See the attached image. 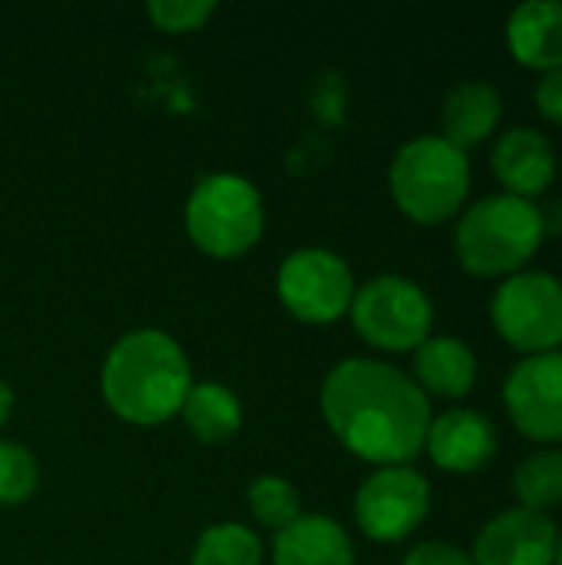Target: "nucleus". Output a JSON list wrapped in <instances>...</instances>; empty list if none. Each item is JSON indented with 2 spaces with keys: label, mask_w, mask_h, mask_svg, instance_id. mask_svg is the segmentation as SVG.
I'll use <instances>...</instances> for the list:
<instances>
[{
  "label": "nucleus",
  "mask_w": 562,
  "mask_h": 565,
  "mask_svg": "<svg viewBox=\"0 0 562 565\" xmlns=\"http://www.w3.org/2000/svg\"><path fill=\"white\" fill-rule=\"evenodd\" d=\"M318 404L335 440L374 467H407L434 420L431 397L414 377L374 358L338 361L321 381Z\"/></svg>",
  "instance_id": "f257e3e1"
},
{
  "label": "nucleus",
  "mask_w": 562,
  "mask_h": 565,
  "mask_svg": "<svg viewBox=\"0 0 562 565\" xmlns=\"http://www.w3.org/2000/svg\"><path fill=\"white\" fill-rule=\"evenodd\" d=\"M189 391V354L172 334L159 328H136L106 351L99 394L106 407L126 424L159 427L179 417Z\"/></svg>",
  "instance_id": "f03ea898"
},
{
  "label": "nucleus",
  "mask_w": 562,
  "mask_h": 565,
  "mask_svg": "<svg viewBox=\"0 0 562 565\" xmlns=\"http://www.w3.org/2000/svg\"><path fill=\"white\" fill-rule=\"evenodd\" d=\"M547 238L543 209L517 195H487L474 202L454 232V252L464 271L477 278H510L540 252Z\"/></svg>",
  "instance_id": "7ed1b4c3"
},
{
  "label": "nucleus",
  "mask_w": 562,
  "mask_h": 565,
  "mask_svg": "<svg viewBox=\"0 0 562 565\" xmlns=\"http://www.w3.org/2000/svg\"><path fill=\"white\" fill-rule=\"evenodd\" d=\"M394 205L417 225L454 218L470 192V159L444 136H417L397 149L388 172Z\"/></svg>",
  "instance_id": "20e7f679"
},
{
  "label": "nucleus",
  "mask_w": 562,
  "mask_h": 565,
  "mask_svg": "<svg viewBox=\"0 0 562 565\" xmlns=\"http://www.w3.org/2000/svg\"><path fill=\"white\" fill-rule=\"evenodd\" d=\"M265 232V202L252 179L212 172L195 182L185 199L189 242L219 262L248 255Z\"/></svg>",
  "instance_id": "39448f33"
},
{
  "label": "nucleus",
  "mask_w": 562,
  "mask_h": 565,
  "mask_svg": "<svg viewBox=\"0 0 562 565\" xmlns=\"http://www.w3.org/2000/svg\"><path fill=\"white\" fill-rule=\"evenodd\" d=\"M348 318L371 348L404 354L431 338L434 305L417 281L404 275H378L354 291Z\"/></svg>",
  "instance_id": "423d86ee"
},
{
  "label": "nucleus",
  "mask_w": 562,
  "mask_h": 565,
  "mask_svg": "<svg viewBox=\"0 0 562 565\" xmlns=\"http://www.w3.org/2000/svg\"><path fill=\"white\" fill-rule=\"evenodd\" d=\"M490 321L497 334L527 358L560 351L562 281L547 271L510 275L490 301Z\"/></svg>",
  "instance_id": "0eeeda50"
},
{
  "label": "nucleus",
  "mask_w": 562,
  "mask_h": 565,
  "mask_svg": "<svg viewBox=\"0 0 562 565\" xmlns=\"http://www.w3.org/2000/svg\"><path fill=\"white\" fill-rule=\"evenodd\" d=\"M282 308L305 324H335L354 301L351 265L331 248H295L282 258L275 275Z\"/></svg>",
  "instance_id": "6e6552de"
},
{
  "label": "nucleus",
  "mask_w": 562,
  "mask_h": 565,
  "mask_svg": "<svg viewBox=\"0 0 562 565\" xmlns=\"http://www.w3.org/2000/svg\"><path fill=\"white\" fill-rule=\"evenodd\" d=\"M431 513V483L414 467H378L354 497V520L374 543L407 540Z\"/></svg>",
  "instance_id": "1a4fd4ad"
},
{
  "label": "nucleus",
  "mask_w": 562,
  "mask_h": 565,
  "mask_svg": "<svg viewBox=\"0 0 562 565\" xmlns=\"http://www.w3.org/2000/svg\"><path fill=\"white\" fill-rule=\"evenodd\" d=\"M513 427L540 444H562V351L520 361L503 384Z\"/></svg>",
  "instance_id": "9d476101"
},
{
  "label": "nucleus",
  "mask_w": 562,
  "mask_h": 565,
  "mask_svg": "<svg viewBox=\"0 0 562 565\" xmlns=\"http://www.w3.org/2000/svg\"><path fill=\"white\" fill-rule=\"evenodd\" d=\"M556 546H560L556 523L547 513L517 507L500 513L480 530L470 559L474 565H553Z\"/></svg>",
  "instance_id": "9b49d317"
},
{
  "label": "nucleus",
  "mask_w": 562,
  "mask_h": 565,
  "mask_svg": "<svg viewBox=\"0 0 562 565\" xmlns=\"http://www.w3.org/2000/svg\"><path fill=\"white\" fill-rule=\"evenodd\" d=\"M424 450L447 473H477L497 454V427L480 411L454 407L431 420Z\"/></svg>",
  "instance_id": "f8f14e48"
},
{
  "label": "nucleus",
  "mask_w": 562,
  "mask_h": 565,
  "mask_svg": "<svg viewBox=\"0 0 562 565\" xmlns=\"http://www.w3.org/2000/svg\"><path fill=\"white\" fill-rule=\"evenodd\" d=\"M490 169L507 189V195L517 199H537L550 189L556 175V149L553 142L533 129V126H517L507 129L490 156Z\"/></svg>",
  "instance_id": "ddd939ff"
},
{
  "label": "nucleus",
  "mask_w": 562,
  "mask_h": 565,
  "mask_svg": "<svg viewBox=\"0 0 562 565\" xmlns=\"http://www.w3.org/2000/svg\"><path fill=\"white\" fill-rule=\"evenodd\" d=\"M272 565H354V543L335 516L301 513L275 533Z\"/></svg>",
  "instance_id": "4468645a"
},
{
  "label": "nucleus",
  "mask_w": 562,
  "mask_h": 565,
  "mask_svg": "<svg viewBox=\"0 0 562 565\" xmlns=\"http://www.w3.org/2000/svg\"><path fill=\"white\" fill-rule=\"evenodd\" d=\"M507 43L517 63L550 73L562 66V3L530 0L520 3L507 20Z\"/></svg>",
  "instance_id": "2eb2a0df"
},
{
  "label": "nucleus",
  "mask_w": 562,
  "mask_h": 565,
  "mask_svg": "<svg viewBox=\"0 0 562 565\" xmlns=\"http://www.w3.org/2000/svg\"><path fill=\"white\" fill-rule=\"evenodd\" d=\"M414 384L434 397H467L477 384V358L467 341L450 334H431L414 351Z\"/></svg>",
  "instance_id": "dca6fc26"
},
{
  "label": "nucleus",
  "mask_w": 562,
  "mask_h": 565,
  "mask_svg": "<svg viewBox=\"0 0 562 565\" xmlns=\"http://www.w3.org/2000/svg\"><path fill=\"white\" fill-rule=\"evenodd\" d=\"M500 116H503L500 93L484 79H467L457 83L441 106V129H444L441 136L467 152L470 146H480L484 139L494 136Z\"/></svg>",
  "instance_id": "f3484780"
},
{
  "label": "nucleus",
  "mask_w": 562,
  "mask_h": 565,
  "mask_svg": "<svg viewBox=\"0 0 562 565\" xmlns=\"http://www.w3.org/2000/svg\"><path fill=\"white\" fill-rule=\"evenodd\" d=\"M179 417L199 444H225L242 430L245 414H242V401L232 387L202 381V384H192Z\"/></svg>",
  "instance_id": "a211bd4d"
},
{
  "label": "nucleus",
  "mask_w": 562,
  "mask_h": 565,
  "mask_svg": "<svg viewBox=\"0 0 562 565\" xmlns=\"http://www.w3.org/2000/svg\"><path fill=\"white\" fill-rule=\"evenodd\" d=\"M192 565H262L265 563V543L262 536L235 520L212 523L199 533L192 546Z\"/></svg>",
  "instance_id": "6ab92c4d"
},
{
  "label": "nucleus",
  "mask_w": 562,
  "mask_h": 565,
  "mask_svg": "<svg viewBox=\"0 0 562 565\" xmlns=\"http://www.w3.org/2000/svg\"><path fill=\"white\" fill-rule=\"evenodd\" d=\"M513 493L523 510L547 513L562 503V454L537 450L513 473Z\"/></svg>",
  "instance_id": "aec40b11"
},
{
  "label": "nucleus",
  "mask_w": 562,
  "mask_h": 565,
  "mask_svg": "<svg viewBox=\"0 0 562 565\" xmlns=\"http://www.w3.org/2000/svg\"><path fill=\"white\" fill-rule=\"evenodd\" d=\"M245 503H248L255 523L272 533L291 526L301 516V497H298L295 483H288L285 477H275V473L255 477L245 490Z\"/></svg>",
  "instance_id": "412c9836"
},
{
  "label": "nucleus",
  "mask_w": 562,
  "mask_h": 565,
  "mask_svg": "<svg viewBox=\"0 0 562 565\" xmlns=\"http://www.w3.org/2000/svg\"><path fill=\"white\" fill-rule=\"evenodd\" d=\"M36 483H40L36 457L17 440H0V507L26 503L36 493Z\"/></svg>",
  "instance_id": "4be33fe9"
},
{
  "label": "nucleus",
  "mask_w": 562,
  "mask_h": 565,
  "mask_svg": "<svg viewBox=\"0 0 562 565\" xmlns=\"http://www.w3.org/2000/svg\"><path fill=\"white\" fill-rule=\"evenodd\" d=\"M215 10L219 7L212 0H152L146 7L152 26L162 33H192L205 26L209 17H215Z\"/></svg>",
  "instance_id": "5701e85b"
},
{
  "label": "nucleus",
  "mask_w": 562,
  "mask_h": 565,
  "mask_svg": "<svg viewBox=\"0 0 562 565\" xmlns=\"http://www.w3.org/2000/svg\"><path fill=\"white\" fill-rule=\"evenodd\" d=\"M404 565H474V559H470V553H464V550L454 546V543L431 540V543L414 546V550L404 556Z\"/></svg>",
  "instance_id": "b1692460"
},
{
  "label": "nucleus",
  "mask_w": 562,
  "mask_h": 565,
  "mask_svg": "<svg viewBox=\"0 0 562 565\" xmlns=\"http://www.w3.org/2000/svg\"><path fill=\"white\" fill-rule=\"evenodd\" d=\"M537 109L550 122L562 126V66L543 73V79L537 83Z\"/></svg>",
  "instance_id": "393cba45"
},
{
  "label": "nucleus",
  "mask_w": 562,
  "mask_h": 565,
  "mask_svg": "<svg viewBox=\"0 0 562 565\" xmlns=\"http://www.w3.org/2000/svg\"><path fill=\"white\" fill-rule=\"evenodd\" d=\"M13 404H17V397H13V387L0 377V427L10 420V414H13Z\"/></svg>",
  "instance_id": "a878e982"
},
{
  "label": "nucleus",
  "mask_w": 562,
  "mask_h": 565,
  "mask_svg": "<svg viewBox=\"0 0 562 565\" xmlns=\"http://www.w3.org/2000/svg\"><path fill=\"white\" fill-rule=\"evenodd\" d=\"M553 565H562V536H560V546H556V563Z\"/></svg>",
  "instance_id": "bb28decb"
}]
</instances>
